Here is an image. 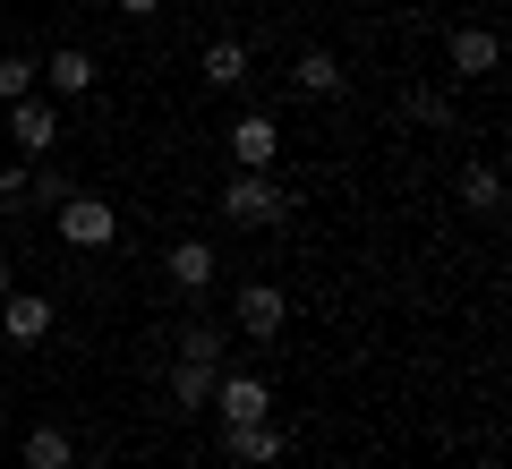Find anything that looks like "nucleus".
Returning a JSON list of instances; mask_svg holds the SVG:
<instances>
[{"label": "nucleus", "mask_w": 512, "mask_h": 469, "mask_svg": "<svg viewBox=\"0 0 512 469\" xmlns=\"http://www.w3.org/2000/svg\"><path fill=\"white\" fill-rule=\"evenodd\" d=\"M18 94H35V60L9 52V60H0V103H18Z\"/></svg>", "instance_id": "18"}, {"label": "nucleus", "mask_w": 512, "mask_h": 469, "mask_svg": "<svg viewBox=\"0 0 512 469\" xmlns=\"http://www.w3.org/2000/svg\"><path fill=\"white\" fill-rule=\"evenodd\" d=\"M214 410L222 427L231 418H274V393H265V376H214Z\"/></svg>", "instance_id": "4"}, {"label": "nucleus", "mask_w": 512, "mask_h": 469, "mask_svg": "<svg viewBox=\"0 0 512 469\" xmlns=\"http://www.w3.org/2000/svg\"><path fill=\"white\" fill-rule=\"evenodd\" d=\"M26 197H35V205H69V197H77V180L43 163V171H26Z\"/></svg>", "instance_id": "17"}, {"label": "nucleus", "mask_w": 512, "mask_h": 469, "mask_svg": "<svg viewBox=\"0 0 512 469\" xmlns=\"http://www.w3.org/2000/svg\"><path fill=\"white\" fill-rule=\"evenodd\" d=\"M120 9H128V18H154V9H163V0H120Z\"/></svg>", "instance_id": "22"}, {"label": "nucleus", "mask_w": 512, "mask_h": 469, "mask_svg": "<svg viewBox=\"0 0 512 469\" xmlns=\"http://www.w3.org/2000/svg\"><path fill=\"white\" fill-rule=\"evenodd\" d=\"M274 145H282V128L265 120V111H248V120L231 128V154H239V171H274Z\"/></svg>", "instance_id": "7"}, {"label": "nucleus", "mask_w": 512, "mask_h": 469, "mask_svg": "<svg viewBox=\"0 0 512 469\" xmlns=\"http://www.w3.org/2000/svg\"><path fill=\"white\" fill-rule=\"evenodd\" d=\"M180 350H188V359H222V333H214V325H188Z\"/></svg>", "instance_id": "20"}, {"label": "nucleus", "mask_w": 512, "mask_h": 469, "mask_svg": "<svg viewBox=\"0 0 512 469\" xmlns=\"http://www.w3.org/2000/svg\"><path fill=\"white\" fill-rule=\"evenodd\" d=\"M291 86H299V94H342V60H333V52H308V60L291 69Z\"/></svg>", "instance_id": "14"}, {"label": "nucleus", "mask_w": 512, "mask_h": 469, "mask_svg": "<svg viewBox=\"0 0 512 469\" xmlns=\"http://www.w3.org/2000/svg\"><path fill=\"white\" fill-rule=\"evenodd\" d=\"M9 137H18V154H35V163H43V154L60 145V111L43 103V94H18V103H9Z\"/></svg>", "instance_id": "3"}, {"label": "nucleus", "mask_w": 512, "mask_h": 469, "mask_svg": "<svg viewBox=\"0 0 512 469\" xmlns=\"http://www.w3.org/2000/svg\"><path fill=\"white\" fill-rule=\"evenodd\" d=\"M60 231H69L77 248H103V239H111V205H94L86 188H77V197L60 205Z\"/></svg>", "instance_id": "9"}, {"label": "nucleus", "mask_w": 512, "mask_h": 469, "mask_svg": "<svg viewBox=\"0 0 512 469\" xmlns=\"http://www.w3.org/2000/svg\"><path fill=\"white\" fill-rule=\"evenodd\" d=\"M282 214H291V197L274 188V171H239L222 188V222H239V231H282Z\"/></svg>", "instance_id": "1"}, {"label": "nucleus", "mask_w": 512, "mask_h": 469, "mask_svg": "<svg viewBox=\"0 0 512 469\" xmlns=\"http://www.w3.org/2000/svg\"><path fill=\"white\" fill-rule=\"evenodd\" d=\"M171 282L197 299V290L214 282V248H205V239H180V248H171Z\"/></svg>", "instance_id": "13"}, {"label": "nucleus", "mask_w": 512, "mask_h": 469, "mask_svg": "<svg viewBox=\"0 0 512 469\" xmlns=\"http://www.w3.org/2000/svg\"><path fill=\"white\" fill-rule=\"evenodd\" d=\"M69 469H103V461H69Z\"/></svg>", "instance_id": "24"}, {"label": "nucleus", "mask_w": 512, "mask_h": 469, "mask_svg": "<svg viewBox=\"0 0 512 469\" xmlns=\"http://www.w3.org/2000/svg\"><path fill=\"white\" fill-rule=\"evenodd\" d=\"M0 333H9V342H43V333H52V299H43V290H9V299H0Z\"/></svg>", "instance_id": "5"}, {"label": "nucleus", "mask_w": 512, "mask_h": 469, "mask_svg": "<svg viewBox=\"0 0 512 469\" xmlns=\"http://www.w3.org/2000/svg\"><path fill=\"white\" fill-rule=\"evenodd\" d=\"M222 452H231L239 469H274L282 461V427L274 418H231V427H222Z\"/></svg>", "instance_id": "2"}, {"label": "nucleus", "mask_w": 512, "mask_h": 469, "mask_svg": "<svg viewBox=\"0 0 512 469\" xmlns=\"http://www.w3.org/2000/svg\"><path fill=\"white\" fill-rule=\"evenodd\" d=\"M461 205H470V214H504V171L470 163V171H461Z\"/></svg>", "instance_id": "12"}, {"label": "nucleus", "mask_w": 512, "mask_h": 469, "mask_svg": "<svg viewBox=\"0 0 512 469\" xmlns=\"http://www.w3.org/2000/svg\"><path fill=\"white\" fill-rule=\"evenodd\" d=\"M18 197H26V171H18V163H0V205H18Z\"/></svg>", "instance_id": "21"}, {"label": "nucleus", "mask_w": 512, "mask_h": 469, "mask_svg": "<svg viewBox=\"0 0 512 469\" xmlns=\"http://www.w3.org/2000/svg\"><path fill=\"white\" fill-rule=\"evenodd\" d=\"M69 461H77V444H69L60 427H35V435H26V469H69Z\"/></svg>", "instance_id": "15"}, {"label": "nucleus", "mask_w": 512, "mask_h": 469, "mask_svg": "<svg viewBox=\"0 0 512 469\" xmlns=\"http://www.w3.org/2000/svg\"><path fill=\"white\" fill-rule=\"evenodd\" d=\"M410 120H427V128H444V120H453V103H444L436 86H419V94H410Z\"/></svg>", "instance_id": "19"}, {"label": "nucleus", "mask_w": 512, "mask_h": 469, "mask_svg": "<svg viewBox=\"0 0 512 469\" xmlns=\"http://www.w3.org/2000/svg\"><path fill=\"white\" fill-rule=\"evenodd\" d=\"M282 316H291V299H282L274 282H248V290H239V333L274 342V333H282Z\"/></svg>", "instance_id": "6"}, {"label": "nucleus", "mask_w": 512, "mask_h": 469, "mask_svg": "<svg viewBox=\"0 0 512 469\" xmlns=\"http://www.w3.org/2000/svg\"><path fill=\"white\" fill-rule=\"evenodd\" d=\"M205 86H222V94H239V86H248V43H231V35H222V43H205Z\"/></svg>", "instance_id": "11"}, {"label": "nucleus", "mask_w": 512, "mask_h": 469, "mask_svg": "<svg viewBox=\"0 0 512 469\" xmlns=\"http://www.w3.org/2000/svg\"><path fill=\"white\" fill-rule=\"evenodd\" d=\"M9 290H18V273H9V256H0V299H9Z\"/></svg>", "instance_id": "23"}, {"label": "nucleus", "mask_w": 512, "mask_h": 469, "mask_svg": "<svg viewBox=\"0 0 512 469\" xmlns=\"http://www.w3.org/2000/svg\"><path fill=\"white\" fill-rule=\"evenodd\" d=\"M214 376H222V359H188V350H180V367H171V401H180V410H205V401H214Z\"/></svg>", "instance_id": "10"}, {"label": "nucleus", "mask_w": 512, "mask_h": 469, "mask_svg": "<svg viewBox=\"0 0 512 469\" xmlns=\"http://www.w3.org/2000/svg\"><path fill=\"white\" fill-rule=\"evenodd\" d=\"M52 94H94V52H52Z\"/></svg>", "instance_id": "16"}, {"label": "nucleus", "mask_w": 512, "mask_h": 469, "mask_svg": "<svg viewBox=\"0 0 512 469\" xmlns=\"http://www.w3.org/2000/svg\"><path fill=\"white\" fill-rule=\"evenodd\" d=\"M444 52H453V77H487L495 60H504V43H495L487 26H453V43H444Z\"/></svg>", "instance_id": "8"}]
</instances>
